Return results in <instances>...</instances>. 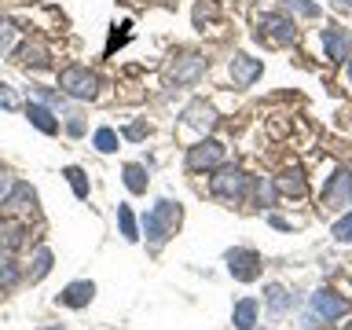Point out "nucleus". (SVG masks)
Wrapping results in <instances>:
<instances>
[{
  "label": "nucleus",
  "mask_w": 352,
  "mask_h": 330,
  "mask_svg": "<svg viewBox=\"0 0 352 330\" xmlns=\"http://www.w3.org/2000/svg\"><path fill=\"white\" fill-rule=\"evenodd\" d=\"M180 220H184V209L176 206V202H169V198H162L158 206H151V213L143 217V235H147L151 250H162L165 242L176 235Z\"/></svg>",
  "instance_id": "1"
},
{
  "label": "nucleus",
  "mask_w": 352,
  "mask_h": 330,
  "mask_svg": "<svg viewBox=\"0 0 352 330\" xmlns=\"http://www.w3.org/2000/svg\"><path fill=\"white\" fill-rule=\"evenodd\" d=\"M217 198H224V202H242V198L250 195V176L239 169V165H220L217 176L209 180Z\"/></svg>",
  "instance_id": "2"
},
{
  "label": "nucleus",
  "mask_w": 352,
  "mask_h": 330,
  "mask_svg": "<svg viewBox=\"0 0 352 330\" xmlns=\"http://www.w3.org/2000/svg\"><path fill=\"white\" fill-rule=\"evenodd\" d=\"M59 88H63V96H70V99H96L99 77L88 70V66L74 63V66H66V70L59 74Z\"/></svg>",
  "instance_id": "3"
},
{
  "label": "nucleus",
  "mask_w": 352,
  "mask_h": 330,
  "mask_svg": "<svg viewBox=\"0 0 352 330\" xmlns=\"http://www.w3.org/2000/svg\"><path fill=\"white\" fill-rule=\"evenodd\" d=\"M319 206H323L327 213H341V209L352 206V173L349 169H334V176L323 184Z\"/></svg>",
  "instance_id": "4"
},
{
  "label": "nucleus",
  "mask_w": 352,
  "mask_h": 330,
  "mask_svg": "<svg viewBox=\"0 0 352 330\" xmlns=\"http://www.w3.org/2000/svg\"><path fill=\"white\" fill-rule=\"evenodd\" d=\"M224 165V143L217 140H202L187 151V169L191 173H202V169H220Z\"/></svg>",
  "instance_id": "5"
},
{
  "label": "nucleus",
  "mask_w": 352,
  "mask_h": 330,
  "mask_svg": "<svg viewBox=\"0 0 352 330\" xmlns=\"http://www.w3.org/2000/svg\"><path fill=\"white\" fill-rule=\"evenodd\" d=\"M257 26H261V37H268V44H279V48H286V44H297V26L290 19H283V15H261L257 19Z\"/></svg>",
  "instance_id": "6"
},
{
  "label": "nucleus",
  "mask_w": 352,
  "mask_h": 330,
  "mask_svg": "<svg viewBox=\"0 0 352 330\" xmlns=\"http://www.w3.org/2000/svg\"><path fill=\"white\" fill-rule=\"evenodd\" d=\"M261 257L253 250H231L228 253V272L235 275L239 283H253V279H261Z\"/></svg>",
  "instance_id": "7"
},
{
  "label": "nucleus",
  "mask_w": 352,
  "mask_h": 330,
  "mask_svg": "<svg viewBox=\"0 0 352 330\" xmlns=\"http://www.w3.org/2000/svg\"><path fill=\"white\" fill-rule=\"evenodd\" d=\"M349 312V301L345 297H338L334 290H316L312 294V316L323 319V323H334V319H341Z\"/></svg>",
  "instance_id": "8"
},
{
  "label": "nucleus",
  "mask_w": 352,
  "mask_h": 330,
  "mask_svg": "<svg viewBox=\"0 0 352 330\" xmlns=\"http://www.w3.org/2000/svg\"><path fill=\"white\" fill-rule=\"evenodd\" d=\"M228 74H231V81H235V88H250L264 74V63L253 59V55H235L228 66Z\"/></svg>",
  "instance_id": "9"
},
{
  "label": "nucleus",
  "mask_w": 352,
  "mask_h": 330,
  "mask_svg": "<svg viewBox=\"0 0 352 330\" xmlns=\"http://www.w3.org/2000/svg\"><path fill=\"white\" fill-rule=\"evenodd\" d=\"M202 74H206L202 55H180V59L169 66V81H176V85H195Z\"/></svg>",
  "instance_id": "10"
},
{
  "label": "nucleus",
  "mask_w": 352,
  "mask_h": 330,
  "mask_svg": "<svg viewBox=\"0 0 352 330\" xmlns=\"http://www.w3.org/2000/svg\"><path fill=\"white\" fill-rule=\"evenodd\" d=\"M26 235H30V228L22 224V220L15 217H4L0 220V253H15L26 246Z\"/></svg>",
  "instance_id": "11"
},
{
  "label": "nucleus",
  "mask_w": 352,
  "mask_h": 330,
  "mask_svg": "<svg viewBox=\"0 0 352 330\" xmlns=\"http://www.w3.org/2000/svg\"><path fill=\"white\" fill-rule=\"evenodd\" d=\"M184 125H191L198 132H213L217 110L209 107V103H202V99H195V103H187V110H184Z\"/></svg>",
  "instance_id": "12"
},
{
  "label": "nucleus",
  "mask_w": 352,
  "mask_h": 330,
  "mask_svg": "<svg viewBox=\"0 0 352 330\" xmlns=\"http://www.w3.org/2000/svg\"><path fill=\"white\" fill-rule=\"evenodd\" d=\"M275 191H279L283 198H305L308 195V180H305V173L297 169H286L283 176H275Z\"/></svg>",
  "instance_id": "13"
},
{
  "label": "nucleus",
  "mask_w": 352,
  "mask_h": 330,
  "mask_svg": "<svg viewBox=\"0 0 352 330\" xmlns=\"http://www.w3.org/2000/svg\"><path fill=\"white\" fill-rule=\"evenodd\" d=\"M264 301H268V312L272 316H286V312H294V308H297L294 290H286V286H279V283L264 290Z\"/></svg>",
  "instance_id": "14"
},
{
  "label": "nucleus",
  "mask_w": 352,
  "mask_h": 330,
  "mask_svg": "<svg viewBox=\"0 0 352 330\" xmlns=\"http://www.w3.org/2000/svg\"><path fill=\"white\" fill-rule=\"evenodd\" d=\"M26 118L33 129H41L44 136H55L59 132V118H55L52 107H41V103H26Z\"/></svg>",
  "instance_id": "15"
},
{
  "label": "nucleus",
  "mask_w": 352,
  "mask_h": 330,
  "mask_svg": "<svg viewBox=\"0 0 352 330\" xmlns=\"http://www.w3.org/2000/svg\"><path fill=\"white\" fill-rule=\"evenodd\" d=\"M96 297V283H88V279H77V283H70L66 290L59 294V301L66 305V308H85L88 301Z\"/></svg>",
  "instance_id": "16"
},
{
  "label": "nucleus",
  "mask_w": 352,
  "mask_h": 330,
  "mask_svg": "<svg viewBox=\"0 0 352 330\" xmlns=\"http://www.w3.org/2000/svg\"><path fill=\"white\" fill-rule=\"evenodd\" d=\"M323 48H327L330 63H341V59H345V52H349V33L341 26H327L323 30Z\"/></svg>",
  "instance_id": "17"
},
{
  "label": "nucleus",
  "mask_w": 352,
  "mask_h": 330,
  "mask_svg": "<svg viewBox=\"0 0 352 330\" xmlns=\"http://www.w3.org/2000/svg\"><path fill=\"white\" fill-rule=\"evenodd\" d=\"M15 63L22 70H41V66H48V48L44 44H22L15 52Z\"/></svg>",
  "instance_id": "18"
},
{
  "label": "nucleus",
  "mask_w": 352,
  "mask_h": 330,
  "mask_svg": "<svg viewBox=\"0 0 352 330\" xmlns=\"http://www.w3.org/2000/svg\"><path fill=\"white\" fill-rule=\"evenodd\" d=\"M257 312H261V305L253 301V297H242V301L235 305V312H231L235 330H257Z\"/></svg>",
  "instance_id": "19"
},
{
  "label": "nucleus",
  "mask_w": 352,
  "mask_h": 330,
  "mask_svg": "<svg viewBox=\"0 0 352 330\" xmlns=\"http://www.w3.org/2000/svg\"><path fill=\"white\" fill-rule=\"evenodd\" d=\"M33 198H37V195H33L30 184H15L0 206H4V209H26V206H33Z\"/></svg>",
  "instance_id": "20"
},
{
  "label": "nucleus",
  "mask_w": 352,
  "mask_h": 330,
  "mask_svg": "<svg viewBox=\"0 0 352 330\" xmlns=\"http://www.w3.org/2000/svg\"><path fill=\"white\" fill-rule=\"evenodd\" d=\"M125 187H129L132 195H143V191H147V169L136 165V162L125 165Z\"/></svg>",
  "instance_id": "21"
},
{
  "label": "nucleus",
  "mask_w": 352,
  "mask_h": 330,
  "mask_svg": "<svg viewBox=\"0 0 352 330\" xmlns=\"http://www.w3.org/2000/svg\"><path fill=\"white\" fill-rule=\"evenodd\" d=\"M66 180H70V187H74V195L77 198H81V202H85V198H88V191H92V187H88V176H85V169H77V165H66Z\"/></svg>",
  "instance_id": "22"
},
{
  "label": "nucleus",
  "mask_w": 352,
  "mask_h": 330,
  "mask_svg": "<svg viewBox=\"0 0 352 330\" xmlns=\"http://www.w3.org/2000/svg\"><path fill=\"white\" fill-rule=\"evenodd\" d=\"M118 224H121V235H125V242H136L140 231H136V217H132L129 206H118Z\"/></svg>",
  "instance_id": "23"
},
{
  "label": "nucleus",
  "mask_w": 352,
  "mask_h": 330,
  "mask_svg": "<svg viewBox=\"0 0 352 330\" xmlns=\"http://www.w3.org/2000/svg\"><path fill=\"white\" fill-rule=\"evenodd\" d=\"M52 272V250H37V257H33V272H30V279L37 283V279H44V275Z\"/></svg>",
  "instance_id": "24"
},
{
  "label": "nucleus",
  "mask_w": 352,
  "mask_h": 330,
  "mask_svg": "<svg viewBox=\"0 0 352 330\" xmlns=\"http://www.w3.org/2000/svg\"><path fill=\"white\" fill-rule=\"evenodd\" d=\"M118 143H121V136H118L114 129H99V132H96V151L114 154V151H118Z\"/></svg>",
  "instance_id": "25"
},
{
  "label": "nucleus",
  "mask_w": 352,
  "mask_h": 330,
  "mask_svg": "<svg viewBox=\"0 0 352 330\" xmlns=\"http://www.w3.org/2000/svg\"><path fill=\"white\" fill-rule=\"evenodd\" d=\"M19 279H22V275H19L15 264H11V261H0V290H15Z\"/></svg>",
  "instance_id": "26"
},
{
  "label": "nucleus",
  "mask_w": 352,
  "mask_h": 330,
  "mask_svg": "<svg viewBox=\"0 0 352 330\" xmlns=\"http://www.w3.org/2000/svg\"><path fill=\"white\" fill-rule=\"evenodd\" d=\"M279 4L297 11V15H305V19H316L319 15V4H312V0H279Z\"/></svg>",
  "instance_id": "27"
},
{
  "label": "nucleus",
  "mask_w": 352,
  "mask_h": 330,
  "mask_svg": "<svg viewBox=\"0 0 352 330\" xmlns=\"http://www.w3.org/2000/svg\"><path fill=\"white\" fill-rule=\"evenodd\" d=\"M334 239L338 242H352V209L341 220H334Z\"/></svg>",
  "instance_id": "28"
},
{
  "label": "nucleus",
  "mask_w": 352,
  "mask_h": 330,
  "mask_svg": "<svg viewBox=\"0 0 352 330\" xmlns=\"http://www.w3.org/2000/svg\"><path fill=\"white\" fill-rule=\"evenodd\" d=\"M0 107H4V110H19V96L11 92V85H4V81H0Z\"/></svg>",
  "instance_id": "29"
},
{
  "label": "nucleus",
  "mask_w": 352,
  "mask_h": 330,
  "mask_svg": "<svg viewBox=\"0 0 352 330\" xmlns=\"http://www.w3.org/2000/svg\"><path fill=\"white\" fill-rule=\"evenodd\" d=\"M66 132H70V136H81V132H85V121H81V118L74 114L70 121H66Z\"/></svg>",
  "instance_id": "30"
},
{
  "label": "nucleus",
  "mask_w": 352,
  "mask_h": 330,
  "mask_svg": "<svg viewBox=\"0 0 352 330\" xmlns=\"http://www.w3.org/2000/svg\"><path fill=\"white\" fill-rule=\"evenodd\" d=\"M11 187H15V184H11V176H8L4 169H0V202L8 198V191H11Z\"/></svg>",
  "instance_id": "31"
},
{
  "label": "nucleus",
  "mask_w": 352,
  "mask_h": 330,
  "mask_svg": "<svg viewBox=\"0 0 352 330\" xmlns=\"http://www.w3.org/2000/svg\"><path fill=\"white\" fill-rule=\"evenodd\" d=\"M125 136H129V140H143V136H147V129H143V125H129Z\"/></svg>",
  "instance_id": "32"
},
{
  "label": "nucleus",
  "mask_w": 352,
  "mask_h": 330,
  "mask_svg": "<svg viewBox=\"0 0 352 330\" xmlns=\"http://www.w3.org/2000/svg\"><path fill=\"white\" fill-rule=\"evenodd\" d=\"M37 330H63V323H44V327H37Z\"/></svg>",
  "instance_id": "33"
},
{
  "label": "nucleus",
  "mask_w": 352,
  "mask_h": 330,
  "mask_svg": "<svg viewBox=\"0 0 352 330\" xmlns=\"http://www.w3.org/2000/svg\"><path fill=\"white\" fill-rule=\"evenodd\" d=\"M349 81H352V66H349Z\"/></svg>",
  "instance_id": "34"
},
{
  "label": "nucleus",
  "mask_w": 352,
  "mask_h": 330,
  "mask_svg": "<svg viewBox=\"0 0 352 330\" xmlns=\"http://www.w3.org/2000/svg\"><path fill=\"white\" fill-rule=\"evenodd\" d=\"M345 330H352V323H349V327H345Z\"/></svg>",
  "instance_id": "35"
}]
</instances>
